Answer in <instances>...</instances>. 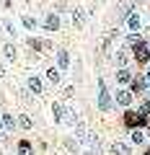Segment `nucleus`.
I'll use <instances>...</instances> for the list:
<instances>
[{"instance_id":"obj_12","label":"nucleus","mask_w":150,"mask_h":155,"mask_svg":"<svg viewBox=\"0 0 150 155\" xmlns=\"http://www.w3.org/2000/svg\"><path fill=\"white\" fill-rule=\"evenodd\" d=\"M129 140H132V145H142L145 142V132H142V129H132V134H129Z\"/></svg>"},{"instance_id":"obj_22","label":"nucleus","mask_w":150,"mask_h":155,"mask_svg":"<svg viewBox=\"0 0 150 155\" xmlns=\"http://www.w3.org/2000/svg\"><path fill=\"white\" fill-rule=\"evenodd\" d=\"M18 124H21L23 129H31V119H28L26 114H23V116H18Z\"/></svg>"},{"instance_id":"obj_17","label":"nucleus","mask_w":150,"mask_h":155,"mask_svg":"<svg viewBox=\"0 0 150 155\" xmlns=\"http://www.w3.org/2000/svg\"><path fill=\"white\" fill-rule=\"evenodd\" d=\"M3 52H5L8 60H16V57H18V49H16L13 44H5V47H3Z\"/></svg>"},{"instance_id":"obj_10","label":"nucleus","mask_w":150,"mask_h":155,"mask_svg":"<svg viewBox=\"0 0 150 155\" xmlns=\"http://www.w3.org/2000/svg\"><path fill=\"white\" fill-rule=\"evenodd\" d=\"M44 26L49 28V31H57V28H60V16L49 13V16H47V21H44Z\"/></svg>"},{"instance_id":"obj_30","label":"nucleus","mask_w":150,"mask_h":155,"mask_svg":"<svg viewBox=\"0 0 150 155\" xmlns=\"http://www.w3.org/2000/svg\"><path fill=\"white\" fill-rule=\"evenodd\" d=\"M148 155H150V150H148Z\"/></svg>"},{"instance_id":"obj_7","label":"nucleus","mask_w":150,"mask_h":155,"mask_svg":"<svg viewBox=\"0 0 150 155\" xmlns=\"http://www.w3.org/2000/svg\"><path fill=\"white\" fill-rule=\"evenodd\" d=\"M127 23H129V28H132V31H140V26H142V18H140V13H129L127 16Z\"/></svg>"},{"instance_id":"obj_25","label":"nucleus","mask_w":150,"mask_h":155,"mask_svg":"<svg viewBox=\"0 0 150 155\" xmlns=\"http://www.w3.org/2000/svg\"><path fill=\"white\" fill-rule=\"evenodd\" d=\"M0 78H8V70H5V65H3V60H0Z\"/></svg>"},{"instance_id":"obj_26","label":"nucleus","mask_w":150,"mask_h":155,"mask_svg":"<svg viewBox=\"0 0 150 155\" xmlns=\"http://www.w3.org/2000/svg\"><path fill=\"white\" fill-rule=\"evenodd\" d=\"M5 28H8V31H11V34H13V36H16V26H13V23H11V21H5Z\"/></svg>"},{"instance_id":"obj_9","label":"nucleus","mask_w":150,"mask_h":155,"mask_svg":"<svg viewBox=\"0 0 150 155\" xmlns=\"http://www.w3.org/2000/svg\"><path fill=\"white\" fill-rule=\"evenodd\" d=\"M83 23H85V13L80 11V8H75V11H72V26H75V28H80Z\"/></svg>"},{"instance_id":"obj_16","label":"nucleus","mask_w":150,"mask_h":155,"mask_svg":"<svg viewBox=\"0 0 150 155\" xmlns=\"http://www.w3.org/2000/svg\"><path fill=\"white\" fill-rule=\"evenodd\" d=\"M117 80H119V83H132V75H129V70H124V67H122V70L117 72Z\"/></svg>"},{"instance_id":"obj_8","label":"nucleus","mask_w":150,"mask_h":155,"mask_svg":"<svg viewBox=\"0 0 150 155\" xmlns=\"http://www.w3.org/2000/svg\"><path fill=\"white\" fill-rule=\"evenodd\" d=\"M117 104L119 106H129L132 104V91H119L117 93Z\"/></svg>"},{"instance_id":"obj_21","label":"nucleus","mask_w":150,"mask_h":155,"mask_svg":"<svg viewBox=\"0 0 150 155\" xmlns=\"http://www.w3.org/2000/svg\"><path fill=\"white\" fill-rule=\"evenodd\" d=\"M132 91H145V78H132Z\"/></svg>"},{"instance_id":"obj_24","label":"nucleus","mask_w":150,"mask_h":155,"mask_svg":"<svg viewBox=\"0 0 150 155\" xmlns=\"http://www.w3.org/2000/svg\"><path fill=\"white\" fill-rule=\"evenodd\" d=\"M127 41H129V44L135 47V44H137V41H140V34H137V31H132V34H129V36H127Z\"/></svg>"},{"instance_id":"obj_23","label":"nucleus","mask_w":150,"mask_h":155,"mask_svg":"<svg viewBox=\"0 0 150 155\" xmlns=\"http://www.w3.org/2000/svg\"><path fill=\"white\" fill-rule=\"evenodd\" d=\"M23 26L26 28H36V21H34L31 16H23Z\"/></svg>"},{"instance_id":"obj_5","label":"nucleus","mask_w":150,"mask_h":155,"mask_svg":"<svg viewBox=\"0 0 150 155\" xmlns=\"http://www.w3.org/2000/svg\"><path fill=\"white\" fill-rule=\"evenodd\" d=\"M62 122H65V124H70V127H75V124H78L80 119H78V114H75L72 109H67V106H65V114H62Z\"/></svg>"},{"instance_id":"obj_15","label":"nucleus","mask_w":150,"mask_h":155,"mask_svg":"<svg viewBox=\"0 0 150 155\" xmlns=\"http://www.w3.org/2000/svg\"><path fill=\"white\" fill-rule=\"evenodd\" d=\"M62 114H65V106H62V104L52 106V116H55V122H62Z\"/></svg>"},{"instance_id":"obj_28","label":"nucleus","mask_w":150,"mask_h":155,"mask_svg":"<svg viewBox=\"0 0 150 155\" xmlns=\"http://www.w3.org/2000/svg\"><path fill=\"white\" fill-rule=\"evenodd\" d=\"M0 129H3V114H0Z\"/></svg>"},{"instance_id":"obj_14","label":"nucleus","mask_w":150,"mask_h":155,"mask_svg":"<svg viewBox=\"0 0 150 155\" xmlns=\"http://www.w3.org/2000/svg\"><path fill=\"white\" fill-rule=\"evenodd\" d=\"M57 65H60V67H67V65H70V54H67L65 49L57 52Z\"/></svg>"},{"instance_id":"obj_29","label":"nucleus","mask_w":150,"mask_h":155,"mask_svg":"<svg viewBox=\"0 0 150 155\" xmlns=\"http://www.w3.org/2000/svg\"><path fill=\"white\" fill-rule=\"evenodd\" d=\"M148 47H150V36H148Z\"/></svg>"},{"instance_id":"obj_11","label":"nucleus","mask_w":150,"mask_h":155,"mask_svg":"<svg viewBox=\"0 0 150 155\" xmlns=\"http://www.w3.org/2000/svg\"><path fill=\"white\" fill-rule=\"evenodd\" d=\"M28 91H31V93H36V96L42 93V80H39L36 75H34V78H28Z\"/></svg>"},{"instance_id":"obj_18","label":"nucleus","mask_w":150,"mask_h":155,"mask_svg":"<svg viewBox=\"0 0 150 155\" xmlns=\"http://www.w3.org/2000/svg\"><path fill=\"white\" fill-rule=\"evenodd\" d=\"M18 155H31V145H28L26 140H21V142H18Z\"/></svg>"},{"instance_id":"obj_2","label":"nucleus","mask_w":150,"mask_h":155,"mask_svg":"<svg viewBox=\"0 0 150 155\" xmlns=\"http://www.w3.org/2000/svg\"><path fill=\"white\" fill-rule=\"evenodd\" d=\"M135 60H137V62H148V60H150V47H148V41H137V44H135Z\"/></svg>"},{"instance_id":"obj_1","label":"nucleus","mask_w":150,"mask_h":155,"mask_svg":"<svg viewBox=\"0 0 150 155\" xmlns=\"http://www.w3.org/2000/svg\"><path fill=\"white\" fill-rule=\"evenodd\" d=\"M98 109L101 111H109L111 109V96H109V91H106L104 80H98Z\"/></svg>"},{"instance_id":"obj_6","label":"nucleus","mask_w":150,"mask_h":155,"mask_svg":"<svg viewBox=\"0 0 150 155\" xmlns=\"http://www.w3.org/2000/svg\"><path fill=\"white\" fill-rule=\"evenodd\" d=\"M111 153H114V155H132V150H129V145H124V142L117 140V142L111 145Z\"/></svg>"},{"instance_id":"obj_3","label":"nucleus","mask_w":150,"mask_h":155,"mask_svg":"<svg viewBox=\"0 0 150 155\" xmlns=\"http://www.w3.org/2000/svg\"><path fill=\"white\" fill-rule=\"evenodd\" d=\"M124 122H127V127H132V129H137V127H142V122H145V116L140 114H135V111H129L127 116H124Z\"/></svg>"},{"instance_id":"obj_4","label":"nucleus","mask_w":150,"mask_h":155,"mask_svg":"<svg viewBox=\"0 0 150 155\" xmlns=\"http://www.w3.org/2000/svg\"><path fill=\"white\" fill-rule=\"evenodd\" d=\"M117 36H119L117 31H109V34H106V39H104V52H106V54H111V49H114V41H117Z\"/></svg>"},{"instance_id":"obj_20","label":"nucleus","mask_w":150,"mask_h":155,"mask_svg":"<svg viewBox=\"0 0 150 155\" xmlns=\"http://www.w3.org/2000/svg\"><path fill=\"white\" fill-rule=\"evenodd\" d=\"M13 124H16V119L11 114H3V129H13Z\"/></svg>"},{"instance_id":"obj_19","label":"nucleus","mask_w":150,"mask_h":155,"mask_svg":"<svg viewBox=\"0 0 150 155\" xmlns=\"http://www.w3.org/2000/svg\"><path fill=\"white\" fill-rule=\"evenodd\" d=\"M114 57H117V65H119V67H124V65H127V60H129V57H127V52H124V49H119V52H117Z\"/></svg>"},{"instance_id":"obj_13","label":"nucleus","mask_w":150,"mask_h":155,"mask_svg":"<svg viewBox=\"0 0 150 155\" xmlns=\"http://www.w3.org/2000/svg\"><path fill=\"white\" fill-rule=\"evenodd\" d=\"M47 78H49V83H60L62 80V75H60V70H57V67H49V70H47Z\"/></svg>"},{"instance_id":"obj_27","label":"nucleus","mask_w":150,"mask_h":155,"mask_svg":"<svg viewBox=\"0 0 150 155\" xmlns=\"http://www.w3.org/2000/svg\"><path fill=\"white\" fill-rule=\"evenodd\" d=\"M145 80H150V67H148V72H145Z\"/></svg>"}]
</instances>
